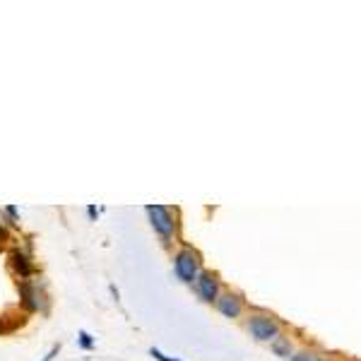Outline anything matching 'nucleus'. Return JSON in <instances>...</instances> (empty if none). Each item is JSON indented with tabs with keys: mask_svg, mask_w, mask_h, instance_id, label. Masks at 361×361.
Segmentation results:
<instances>
[{
	"mask_svg": "<svg viewBox=\"0 0 361 361\" xmlns=\"http://www.w3.org/2000/svg\"><path fill=\"white\" fill-rule=\"evenodd\" d=\"M246 330L255 342H275L282 335V325L270 313H250L246 320Z\"/></svg>",
	"mask_w": 361,
	"mask_h": 361,
	"instance_id": "nucleus-1",
	"label": "nucleus"
},
{
	"mask_svg": "<svg viewBox=\"0 0 361 361\" xmlns=\"http://www.w3.org/2000/svg\"><path fill=\"white\" fill-rule=\"evenodd\" d=\"M147 217H149V224H152V229L161 236V241L171 243L173 236H176V214L171 212V207H166V205H147Z\"/></svg>",
	"mask_w": 361,
	"mask_h": 361,
	"instance_id": "nucleus-2",
	"label": "nucleus"
},
{
	"mask_svg": "<svg viewBox=\"0 0 361 361\" xmlns=\"http://www.w3.org/2000/svg\"><path fill=\"white\" fill-rule=\"evenodd\" d=\"M200 255L193 248H180L173 255V275H176L183 284H195L197 275H200Z\"/></svg>",
	"mask_w": 361,
	"mask_h": 361,
	"instance_id": "nucleus-3",
	"label": "nucleus"
},
{
	"mask_svg": "<svg viewBox=\"0 0 361 361\" xmlns=\"http://www.w3.org/2000/svg\"><path fill=\"white\" fill-rule=\"evenodd\" d=\"M195 292L200 296V301L205 304H214L219 296V277L209 270H202L195 279Z\"/></svg>",
	"mask_w": 361,
	"mask_h": 361,
	"instance_id": "nucleus-4",
	"label": "nucleus"
},
{
	"mask_svg": "<svg viewBox=\"0 0 361 361\" xmlns=\"http://www.w3.org/2000/svg\"><path fill=\"white\" fill-rule=\"evenodd\" d=\"M214 306H217V311L222 313L224 318H229V320L241 318V313H243V299L238 294H234V292L219 294L217 301H214Z\"/></svg>",
	"mask_w": 361,
	"mask_h": 361,
	"instance_id": "nucleus-5",
	"label": "nucleus"
},
{
	"mask_svg": "<svg viewBox=\"0 0 361 361\" xmlns=\"http://www.w3.org/2000/svg\"><path fill=\"white\" fill-rule=\"evenodd\" d=\"M10 265H13V270L17 272V277L20 279H27L34 275V263H32V255L25 253L22 248H15L13 253H10Z\"/></svg>",
	"mask_w": 361,
	"mask_h": 361,
	"instance_id": "nucleus-6",
	"label": "nucleus"
},
{
	"mask_svg": "<svg viewBox=\"0 0 361 361\" xmlns=\"http://www.w3.org/2000/svg\"><path fill=\"white\" fill-rule=\"evenodd\" d=\"M20 301L29 313H34L39 308V289L29 282H22L20 284Z\"/></svg>",
	"mask_w": 361,
	"mask_h": 361,
	"instance_id": "nucleus-7",
	"label": "nucleus"
},
{
	"mask_svg": "<svg viewBox=\"0 0 361 361\" xmlns=\"http://www.w3.org/2000/svg\"><path fill=\"white\" fill-rule=\"evenodd\" d=\"M270 349L275 352V357H279V359H289L294 354L292 340H289V337H284V335H279L275 342H270Z\"/></svg>",
	"mask_w": 361,
	"mask_h": 361,
	"instance_id": "nucleus-8",
	"label": "nucleus"
},
{
	"mask_svg": "<svg viewBox=\"0 0 361 361\" xmlns=\"http://www.w3.org/2000/svg\"><path fill=\"white\" fill-rule=\"evenodd\" d=\"M94 345H97L94 337L87 333V330H80V333H78V347L85 349V352H90V349H94Z\"/></svg>",
	"mask_w": 361,
	"mask_h": 361,
	"instance_id": "nucleus-9",
	"label": "nucleus"
},
{
	"mask_svg": "<svg viewBox=\"0 0 361 361\" xmlns=\"http://www.w3.org/2000/svg\"><path fill=\"white\" fill-rule=\"evenodd\" d=\"M289 361H320L316 352H308V349H301V352H294Z\"/></svg>",
	"mask_w": 361,
	"mask_h": 361,
	"instance_id": "nucleus-10",
	"label": "nucleus"
},
{
	"mask_svg": "<svg viewBox=\"0 0 361 361\" xmlns=\"http://www.w3.org/2000/svg\"><path fill=\"white\" fill-rule=\"evenodd\" d=\"M149 357H154L157 361H178V359H173V357H166V354L161 352V349H157V347L149 349Z\"/></svg>",
	"mask_w": 361,
	"mask_h": 361,
	"instance_id": "nucleus-11",
	"label": "nucleus"
},
{
	"mask_svg": "<svg viewBox=\"0 0 361 361\" xmlns=\"http://www.w3.org/2000/svg\"><path fill=\"white\" fill-rule=\"evenodd\" d=\"M5 214H8L10 219H13V224H20V212H17L15 205H8L5 207Z\"/></svg>",
	"mask_w": 361,
	"mask_h": 361,
	"instance_id": "nucleus-12",
	"label": "nucleus"
},
{
	"mask_svg": "<svg viewBox=\"0 0 361 361\" xmlns=\"http://www.w3.org/2000/svg\"><path fill=\"white\" fill-rule=\"evenodd\" d=\"M58 352H61V345H54V347H51V352L46 354V357H44L42 361H54V357H56Z\"/></svg>",
	"mask_w": 361,
	"mask_h": 361,
	"instance_id": "nucleus-13",
	"label": "nucleus"
},
{
	"mask_svg": "<svg viewBox=\"0 0 361 361\" xmlns=\"http://www.w3.org/2000/svg\"><path fill=\"white\" fill-rule=\"evenodd\" d=\"M3 241H10V234H8V229L0 224V243H3Z\"/></svg>",
	"mask_w": 361,
	"mask_h": 361,
	"instance_id": "nucleus-14",
	"label": "nucleus"
},
{
	"mask_svg": "<svg viewBox=\"0 0 361 361\" xmlns=\"http://www.w3.org/2000/svg\"><path fill=\"white\" fill-rule=\"evenodd\" d=\"M87 214H90V219H97L99 217V209L94 205H90V207H87Z\"/></svg>",
	"mask_w": 361,
	"mask_h": 361,
	"instance_id": "nucleus-15",
	"label": "nucleus"
}]
</instances>
